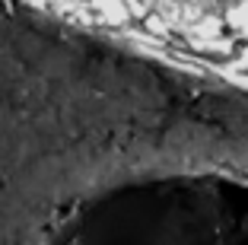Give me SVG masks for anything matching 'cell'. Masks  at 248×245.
<instances>
[{"label": "cell", "mask_w": 248, "mask_h": 245, "mask_svg": "<svg viewBox=\"0 0 248 245\" xmlns=\"http://www.w3.org/2000/svg\"><path fill=\"white\" fill-rule=\"evenodd\" d=\"M162 64L248 86V0H32Z\"/></svg>", "instance_id": "1"}]
</instances>
